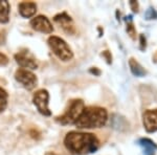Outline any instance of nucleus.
I'll list each match as a JSON object with an SVG mask.
<instances>
[{"mask_svg":"<svg viewBox=\"0 0 157 155\" xmlns=\"http://www.w3.org/2000/svg\"><path fill=\"white\" fill-rule=\"evenodd\" d=\"M64 145L73 155H87L97 151L100 147V141L92 133L70 131L65 136Z\"/></svg>","mask_w":157,"mask_h":155,"instance_id":"obj_1","label":"nucleus"},{"mask_svg":"<svg viewBox=\"0 0 157 155\" xmlns=\"http://www.w3.org/2000/svg\"><path fill=\"white\" fill-rule=\"evenodd\" d=\"M108 121V112L102 107H86L75 125L80 129L101 128Z\"/></svg>","mask_w":157,"mask_h":155,"instance_id":"obj_2","label":"nucleus"},{"mask_svg":"<svg viewBox=\"0 0 157 155\" xmlns=\"http://www.w3.org/2000/svg\"><path fill=\"white\" fill-rule=\"evenodd\" d=\"M47 42H48V45L52 48V52L61 61L67 62V61H70L73 58V52L71 48L69 47V45L62 38L57 36H52L48 38Z\"/></svg>","mask_w":157,"mask_h":155,"instance_id":"obj_3","label":"nucleus"},{"mask_svg":"<svg viewBox=\"0 0 157 155\" xmlns=\"http://www.w3.org/2000/svg\"><path fill=\"white\" fill-rule=\"evenodd\" d=\"M85 108L84 102L82 100H73L70 103L69 107L66 109L64 113L61 116H58L57 122H59L61 125H70L75 124L82 114Z\"/></svg>","mask_w":157,"mask_h":155,"instance_id":"obj_4","label":"nucleus"},{"mask_svg":"<svg viewBox=\"0 0 157 155\" xmlns=\"http://www.w3.org/2000/svg\"><path fill=\"white\" fill-rule=\"evenodd\" d=\"M48 101H49V93L45 89L38 90L34 95L33 98V103L36 106L38 111L44 116H50L52 111L48 108Z\"/></svg>","mask_w":157,"mask_h":155,"instance_id":"obj_5","label":"nucleus"},{"mask_svg":"<svg viewBox=\"0 0 157 155\" xmlns=\"http://www.w3.org/2000/svg\"><path fill=\"white\" fill-rule=\"evenodd\" d=\"M15 79L17 82L22 84V86L27 90L34 89L38 84V79L36 76L32 72L24 68H19L16 72H15Z\"/></svg>","mask_w":157,"mask_h":155,"instance_id":"obj_6","label":"nucleus"},{"mask_svg":"<svg viewBox=\"0 0 157 155\" xmlns=\"http://www.w3.org/2000/svg\"><path fill=\"white\" fill-rule=\"evenodd\" d=\"M15 60L24 69L34 70L38 68V63L35 57L27 50H22V52H19L18 54L15 55Z\"/></svg>","mask_w":157,"mask_h":155,"instance_id":"obj_7","label":"nucleus"},{"mask_svg":"<svg viewBox=\"0 0 157 155\" xmlns=\"http://www.w3.org/2000/svg\"><path fill=\"white\" fill-rule=\"evenodd\" d=\"M30 26L33 27V29L40 33H44V34H52L54 32V27H52L50 21L47 19V17L42 16V15L30 20Z\"/></svg>","mask_w":157,"mask_h":155,"instance_id":"obj_8","label":"nucleus"},{"mask_svg":"<svg viewBox=\"0 0 157 155\" xmlns=\"http://www.w3.org/2000/svg\"><path fill=\"white\" fill-rule=\"evenodd\" d=\"M143 122L147 132L152 133L157 131V109L146 110L143 115Z\"/></svg>","mask_w":157,"mask_h":155,"instance_id":"obj_9","label":"nucleus"},{"mask_svg":"<svg viewBox=\"0 0 157 155\" xmlns=\"http://www.w3.org/2000/svg\"><path fill=\"white\" fill-rule=\"evenodd\" d=\"M54 21L57 22L58 24H60L61 27H62L67 34L72 35L75 33V25H73V21H72L71 17L68 16L66 13H61V14L56 15Z\"/></svg>","mask_w":157,"mask_h":155,"instance_id":"obj_10","label":"nucleus"},{"mask_svg":"<svg viewBox=\"0 0 157 155\" xmlns=\"http://www.w3.org/2000/svg\"><path fill=\"white\" fill-rule=\"evenodd\" d=\"M18 11L23 18H30L36 14L37 4L35 2H21L18 6Z\"/></svg>","mask_w":157,"mask_h":155,"instance_id":"obj_11","label":"nucleus"},{"mask_svg":"<svg viewBox=\"0 0 157 155\" xmlns=\"http://www.w3.org/2000/svg\"><path fill=\"white\" fill-rule=\"evenodd\" d=\"M111 125L118 131H125L129 128V123L120 114H113L111 118Z\"/></svg>","mask_w":157,"mask_h":155,"instance_id":"obj_12","label":"nucleus"},{"mask_svg":"<svg viewBox=\"0 0 157 155\" xmlns=\"http://www.w3.org/2000/svg\"><path fill=\"white\" fill-rule=\"evenodd\" d=\"M138 144L144 148V155H154L157 150V145L150 138H140Z\"/></svg>","mask_w":157,"mask_h":155,"instance_id":"obj_13","label":"nucleus"},{"mask_svg":"<svg viewBox=\"0 0 157 155\" xmlns=\"http://www.w3.org/2000/svg\"><path fill=\"white\" fill-rule=\"evenodd\" d=\"M129 67H130L131 72H132L133 76H135V77H138V78L145 77L147 73V72L144 69L143 66L139 64L134 58H130V60H129Z\"/></svg>","mask_w":157,"mask_h":155,"instance_id":"obj_14","label":"nucleus"},{"mask_svg":"<svg viewBox=\"0 0 157 155\" xmlns=\"http://www.w3.org/2000/svg\"><path fill=\"white\" fill-rule=\"evenodd\" d=\"M10 11L11 6L6 0H0V23L6 24L10 20Z\"/></svg>","mask_w":157,"mask_h":155,"instance_id":"obj_15","label":"nucleus"},{"mask_svg":"<svg viewBox=\"0 0 157 155\" xmlns=\"http://www.w3.org/2000/svg\"><path fill=\"white\" fill-rule=\"evenodd\" d=\"M7 99H9V93L6 90H4L2 87H0V113L3 112L7 107Z\"/></svg>","mask_w":157,"mask_h":155,"instance_id":"obj_16","label":"nucleus"},{"mask_svg":"<svg viewBox=\"0 0 157 155\" xmlns=\"http://www.w3.org/2000/svg\"><path fill=\"white\" fill-rule=\"evenodd\" d=\"M145 18L147 20L157 19V12L153 9V7H149L145 13Z\"/></svg>","mask_w":157,"mask_h":155,"instance_id":"obj_17","label":"nucleus"},{"mask_svg":"<svg viewBox=\"0 0 157 155\" xmlns=\"http://www.w3.org/2000/svg\"><path fill=\"white\" fill-rule=\"evenodd\" d=\"M127 33L130 35V37L132 38V39H135L136 32H135V29H134L132 21H127Z\"/></svg>","mask_w":157,"mask_h":155,"instance_id":"obj_18","label":"nucleus"},{"mask_svg":"<svg viewBox=\"0 0 157 155\" xmlns=\"http://www.w3.org/2000/svg\"><path fill=\"white\" fill-rule=\"evenodd\" d=\"M9 64V58L4 54L0 52V66H6Z\"/></svg>","mask_w":157,"mask_h":155,"instance_id":"obj_19","label":"nucleus"},{"mask_svg":"<svg viewBox=\"0 0 157 155\" xmlns=\"http://www.w3.org/2000/svg\"><path fill=\"white\" fill-rule=\"evenodd\" d=\"M102 56L106 59V61H107L108 64H111V62H112V56H111V54L108 52V50H105V52H103Z\"/></svg>","mask_w":157,"mask_h":155,"instance_id":"obj_20","label":"nucleus"},{"mask_svg":"<svg viewBox=\"0 0 157 155\" xmlns=\"http://www.w3.org/2000/svg\"><path fill=\"white\" fill-rule=\"evenodd\" d=\"M129 4H130L131 9H132V11L134 13H138V2L137 1H134V0H131V1H129Z\"/></svg>","mask_w":157,"mask_h":155,"instance_id":"obj_21","label":"nucleus"},{"mask_svg":"<svg viewBox=\"0 0 157 155\" xmlns=\"http://www.w3.org/2000/svg\"><path fill=\"white\" fill-rule=\"evenodd\" d=\"M139 42H140V49H145L147 46V41H146V38L144 35H140L139 36Z\"/></svg>","mask_w":157,"mask_h":155,"instance_id":"obj_22","label":"nucleus"},{"mask_svg":"<svg viewBox=\"0 0 157 155\" xmlns=\"http://www.w3.org/2000/svg\"><path fill=\"white\" fill-rule=\"evenodd\" d=\"M6 30H0V45H3L6 43Z\"/></svg>","mask_w":157,"mask_h":155,"instance_id":"obj_23","label":"nucleus"},{"mask_svg":"<svg viewBox=\"0 0 157 155\" xmlns=\"http://www.w3.org/2000/svg\"><path fill=\"white\" fill-rule=\"evenodd\" d=\"M89 72H90V73H92V75H94V76H97V77H98V76L101 75V70H100V69H98L97 67L90 68Z\"/></svg>","mask_w":157,"mask_h":155,"instance_id":"obj_24","label":"nucleus"},{"mask_svg":"<svg viewBox=\"0 0 157 155\" xmlns=\"http://www.w3.org/2000/svg\"><path fill=\"white\" fill-rule=\"evenodd\" d=\"M45 155H57V154L54 153V152H46V153H45Z\"/></svg>","mask_w":157,"mask_h":155,"instance_id":"obj_25","label":"nucleus"}]
</instances>
